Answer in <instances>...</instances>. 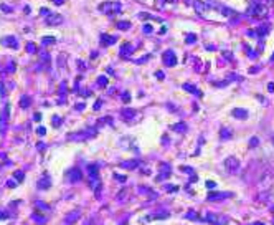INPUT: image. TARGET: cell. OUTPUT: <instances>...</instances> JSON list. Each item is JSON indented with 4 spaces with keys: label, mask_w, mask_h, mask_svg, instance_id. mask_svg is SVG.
Here are the masks:
<instances>
[{
    "label": "cell",
    "mask_w": 274,
    "mask_h": 225,
    "mask_svg": "<svg viewBox=\"0 0 274 225\" xmlns=\"http://www.w3.org/2000/svg\"><path fill=\"white\" fill-rule=\"evenodd\" d=\"M96 133H97L96 128H88V129L79 131V133H73L68 139L69 141H86V139H89V137H94Z\"/></svg>",
    "instance_id": "cell-1"
},
{
    "label": "cell",
    "mask_w": 274,
    "mask_h": 225,
    "mask_svg": "<svg viewBox=\"0 0 274 225\" xmlns=\"http://www.w3.org/2000/svg\"><path fill=\"white\" fill-rule=\"evenodd\" d=\"M122 5L119 2H104L99 5V12H103V13H108V15H114L117 13V12H121Z\"/></svg>",
    "instance_id": "cell-2"
},
{
    "label": "cell",
    "mask_w": 274,
    "mask_h": 225,
    "mask_svg": "<svg viewBox=\"0 0 274 225\" xmlns=\"http://www.w3.org/2000/svg\"><path fill=\"white\" fill-rule=\"evenodd\" d=\"M9 119H10V104H5L3 109L0 111V134H3L7 131Z\"/></svg>",
    "instance_id": "cell-3"
},
{
    "label": "cell",
    "mask_w": 274,
    "mask_h": 225,
    "mask_svg": "<svg viewBox=\"0 0 274 225\" xmlns=\"http://www.w3.org/2000/svg\"><path fill=\"white\" fill-rule=\"evenodd\" d=\"M248 13L253 15V17H259V18H263V17H266V15H268V9H266L264 5H261V3H253Z\"/></svg>",
    "instance_id": "cell-4"
},
{
    "label": "cell",
    "mask_w": 274,
    "mask_h": 225,
    "mask_svg": "<svg viewBox=\"0 0 274 225\" xmlns=\"http://www.w3.org/2000/svg\"><path fill=\"white\" fill-rule=\"evenodd\" d=\"M225 169L230 174H235L236 171L239 169V161L236 157H228L226 161H225Z\"/></svg>",
    "instance_id": "cell-5"
},
{
    "label": "cell",
    "mask_w": 274,
    "mask_h": 225,
    "mask_svg": "<svg viewBox=\"0 0 274 225\" xmlns=\"http://www.w3.org/2000/svg\"><path fill=\"white\" fill-rule=\"evenodd\" d=\"M66 179L69 182H79L81 179H83V172H81V169H78V167H73V169H69L66 172Z\"/></svg>",
    "instance_id": "cell-6"
},
{
    "label": "cell",
    "mask_w": 274,
    "mask_h": 225,
    "mask_svg": "<svg viewBox=\"0 0 274 225\" xmlns=\"http://www.w3.org/2000/svg\"><path fill=\"white\" fill-rule=\"evenodd\" d=\"M162 60H163V65H165V66H175V65H177V56H175V53L172 50H167L163 53Z\"/></svg>",
    "instance_id": "cell-7"
},
{
    "label": "cell",
    "mask_w": 274,
    "mask_h": 225,
    "mask_svg": "<svg viewBox=\"0 0 274 225\" xmlns=\"http://www.w3.org/2000/svg\"><path fill=\"white\" fill-rule=\"evenodd\" d=\"M63 23V17L60 13H50L46 15V25L50 27H56V25H61Z\"/></svg>",
    "instance_id": "cell-8"
},
{
    "label": "cell",
    "mask_w": 274,
    "mask_h": 225,
    "mask_svg": "<svg viewBox=\"0 0 274 225\" xmlns=\"http://www.w3.org/2000/svg\"><path fill=\"white\" fill-rule=\"evenodd\" d=\"M0 43H2L3 47H9V48H15V50H17V48H18V40L15 38L13 35L3 36V38L0 40Z\"/></svg>",
    "instance_id": "cell-9"
},
{
    "label": "cell",
    "mask_w": 274,
    "mask_h": 225,
    "mask_svg": "<svg viewBox=\"0 0 274 225\" xmlns=\"http://www.w3.org/2000/svg\"><path fill=\"white\" fill-rule=\"evenodd\" d=\"M228 197H231L230 192H210L208 197H206V200H210V202H216V200H220V199H228Z\"/></svg>",
    "instance_id": "cell-10"
},
{
    "label": "cell",
    "mask_w": 274,
    "mask_h": 225,
    "mask_svg": "<svg viewBox=\"0 0 274 225\" xmlns=\"http://www.w3.org/2000/svg\"><path fill=\"white\" fill-rule=\"evenodd\" d=\"M160 171H162V172L157 177V181H163L165 177H169V175L172 174V167L167 164V162H162V164H160Z\"/></svg>",
    "instance_id": "cell-11"
},
{
    "label": "cell",
    "mask_w": 274,
    "mask_h": 225,
    "mask_svg": "<svg viewBox=\"0 0 274 225\" xmlns=\"http://www.w3.org/2000/svg\"><path fill=\"white\" fill-rule=\"evenodd\" d=\"M50 186H51V179H50V175H48V174H43L42 179L38 181V189L46 190V189H50Z\"/></svg>",
    "instance_id": "cell-12"
},
{
    "label": "cell",
    "mask_w": 274,
    "mask_h": 225,
    "mask_svg": "<svg viewBox=\"0 0 274 225\" xmlns=\"http://www.w3.org/2000/svg\"><path fill=\"white\" fill-rule=\"evenodd\" d=\"M79 217H81V212H79V210H73V212H69V214L64 217L63 222H64V223H73V222H76Z\"/></svg>",
    "instance_id": "cell-13"
},
{
    "label": "cell",
    "mask_w": 274,
    "mask_h": 225,
    "mask_svg": "<svg viewBox=\"0 0 274 225\" xmlns=\"http://www.w3.org/2000/svg\"><path fill=\"white\" fill-rule=\"evenodd\" d=\"M116 42H117V38L112 35H101V45L103 47H109V45H114Z\"/></svg>",
    "instance_id": "cell-14"
},
{
    "label": "cell",
    "mask_w": 274,
    "mask_h": 225,
    "mask_svg": "<svg viewBox=\"0 0 274 225\" xmlns=\"http://www.w3.org/2000/svg\"><path fill=\"white\" fill-rule=\"evenodd\" d=\"M193 7H195V10H197L200 15H203V13L208 10V3H203L202 0H195V2H193Z\"/></svg>",
    "instance_id": "cell-15"
},
{
    "label": "cell",
    "mask_w": 274,
    "mask_h": 225,
    "mask_svg": "<svg viewBox=\"0 0 274 225\" xmlns=\"http://www.w3.org/2000/svg\"><path fill=\"white\" fill-rule=\"evenodd\" d=\"M203 220H205V222H211V223H225V222H226V219H223V217H216L213 214H208Z\"/></svg>",
    "instance_id": "cell-16"
},
{
    "label": "cell",
    "mask_w": 274,
    "mask_h": 225,
    "mask_svg": "<svg viewBox=\"0 0 274 225\" xmlns=\"http://www.w3.org/2000/svg\"><path fill=\"white\" fill-rule=\"evenodd\" d=\"M231 114L235 118H238V119H246V118H248V111H246V109H243V108H235L231 111Z\"/></svg>",
    "instance_id": "cell-17"
},
{
    "label": "cell",
    "mask_w": 274,
    "mask_h": 225,
    "mask_svg": "<svg viewBox=\"0 0 274 225\" xmlns=\"http://www.w3.org/2000/svg\"><path fill=\"white\" fill-rule=\"evenodd\" d=\"M132 51H134V47H132L130 43L122 45V47H121V55H122V56H129V55H132Z\"/></svg>",
    "instance_id": "cell-18"
},
{
    "label": "cell",
    "mask_w": 274,
    "mask_h": 225,
    "mask_svg": "<svg viewBox=\"0 0 274 225\" xmlns=\"http://www.w3.org/2000/svg\"><path fill=\"white\" fill-rule=\"evenodd\" d=\"M182 88L185 89V91H190V93H193L195 96H202V91H200L198 88H195L193 84H188V83H185V84H183Z\"/></svg>",
    "instance_id": "cell-19"
},
{
    "label": "cell",
    "mask_w": 274,
    "mask_h": 225,
    "mask_svg": "<svg viewBox=\"0 0 274 225\" xmlns=\"http://www.w3.org/2000/svg\"><path fill=\"white\" fill-rule=\"evenodd\" d=\"M170 129L175 131V133H185V131H187V124H185V122H177V124H172Z\"/></svg>",
    "instance_id": "cell-20"
},
{
    "label": "cell",
    "mask_w": 274,
    "mask_h": 225,
    "mask_svg": "<svg viewBox=\"0 0 274 225\" xmlns=\"http://www.w3.org/2000/svg\"><path fill=\"white\" fill-rule=\"evenodd\" d=\"M139 164H141V162H139L137 159H132V161H129V162H121V167H124V169H136Z\"/></svg>",
    "instance_id": "cell-21"
},
{
    "label": "cell",
    "mask_w": 274,
    "mask_h": 225,
    "mask_svg": "<svg viewBox=\"0 0 274 225\" xmlns=\"http://www.w3.org/2000/svg\"><path fill=\"white\" fill-rule=\"evenodd\" d=\"M88 172H89V177L91 179L97 177V164H89L88 166Z\"/></svg>",
    "instance_id": "cell-22"
},
{
    "label": "cell",
    "mask_w": 274,
    "mask_h": 225,
    "mask_svg": "<svg viewBox=\"0 0 274 225\" xmlns=\"http://www.w3.org/2000/svg\"><path fill=\"white\" fill-rule=\"evenodd\" d=\"M122 116H124L126 119H132V118L136 116V111H134V109L126 108V109H122Z\"/></svg>",
    "instance_id": "cell-23"
},
{
    "label": "cell",
    "mask_w": 274,
    "mask_h": 225,
    "mask_svg": "<svg viewBox=\"0 0 274 225\" xmlns=\"http://www.w3.org/2000/svg\"><path fill=\"white\" fill-rule=\"evenodd\" d=\"M117 28H119V30H129L130 22H127V20H121V22H117Z\"/></svg>",
    "instance_id": "cell-24"
},
{
    "label": "cell",
    "mask_w": 274,
    "mask_h": 225,
    "mask_svg": "<svg viewBox=\"0 0 274 225\" xmlns=\"http://www.w3.org/2000/svg\"><path fill=\"white\" fill-rule=\"evenodd\" d=\"M108 76H104V75H101V76H97V86H101V88H104V86H108Z\"/></svg>",
    "instance_id": "cell-25"
},
{
    "label": "cell",
    "mask_w": 274,
    "mask_h": 225,
    "mask_svg": "<svg viewBox=\"0 0 274 225\" xmlns=\"http://www.w3.org/2000/svg\"><path fill=\"white\" fill-rule=\"evenodd\" d=\"M30 103H31V99L28 96H22V99H20V106H22L23 109H27L28 106H30Z\"/></svg>",
    "instance_id": "cell-26"
},
{
    "label": "cell",
    "mask_w": 274,
    "mask_h": 225,
    "mask_svg": "<svg viewBox=\"0 0 274 225\" xmlns=\"http://www.w3.org/2000/svg\"><path fill=\"white\" fill-rule=\"evenodd\" d=\"M220 137H221V139H230V137H231V129L223 128L221 133H220Z\"/></svg>",
    "instance_id": "cell-27"
},
{
    "label": "cell",
    "mask_w": 274,
    "mask_h": 225,
    "mask_svg": "<svg viewBox=\"0 0 274 225\" xmlns=\"http://www.w3.org/2000/svg\"><path fill=\"white\" fill-rule=\"evenodd\" d=\"M55 42H56L55 36H43V38H42V43H43V45H51V43H55Z\"/></svg>",
    "instance_id": "cell-28"
},
{
    "label": "cell",
    "mask_w": 274,
    "mask_h": 225,
    "mask_svg": "<svg viewBox=\"0 0 274 225\" xmlns=\"http://www.w3.org/2000/svg\"><path fill=\"white\" fill-rule=\"evenodd\" d=\"M51 124L55 126V128H60L61 126V118L60 116H53L51 118Z\"/></svg>",
    "instance_id": "cell-29"
},
{
    "label": "cell",
    "mask_w": 274,
    "mask_h": 225,
    "mask_svg": "<svg viewBox=\"0 0 274 225\" xmlns=\"http://www.w3.org/2000/svg\"><path fill=\"white\" fill-rule=\"evenodd\" d=\"M27 51L28 53H36V51H38V48H36L35 43H27Z\"/></svg>",
    "instance_id": "cell-30"
},
{
    "label": "cell",
    "mask_w": 274,
    "mask_h": 225,
    "mask_svg": "<svg viewBox=\"0 0 274 225\" xmlns=\"http://www.w3.org/2000/svg\"><path fill=\"white\" fill-rule=\"evenodd\" d=\"M268 32H269V25H264V27L258 28V35H266Z\"/></svg>",
    "instance_id": "cell-31"
},
{
    "label": "cell",
    "mask_w": 274,
    "mask_h": 225,
    "mask_svg": "<svg viewBox=\"0 0 274 225\" xmlns=\"http://www.w3.org/2000/svg\"><path fill=\"white\" fill-rule=\"evenodd\" d=\"M64 89H66V83H64V81H61V84H60V89H58V93H60V96H61V98L64 96Z\"/></svg>",
    "instance_id": "cell-32"
},
{
    "label": "cell",
    "mask_w": 274,
    "mask_h": 225,
    "mask_svg": "<svg viewBox=\"0 0 274 225\" xmlns=\"http://www.w3.org/2000/svg\"><path fill=\"white\" fill-rule=\"evenodd\" d=\"M195 40H197V35H193V33H188V35H187V38H185V42H187V43H193Z\"/></svg>",
    "instance_id": "cell-33"
},
{
    "label": "cell",
    "mask_w": 274,
    "mask_h": 225,
    "mask_svg": "<svg viewBox=\"0 0 274 225\" xmlns=\"http://www.w3.org/2000/svg\"><path fill=\"white\" fill-rule=\"evenodd\" d=\"M142 30H144V33H152V25H150V23H145L144 27H142Z\"/></svg>",
    "instance_id": "cell-34"
},
{
    "label": "cell",
    "mask_w": 274,
    "mask_h": 225,
    "mask_svg": "<svg viewBox=\"0 0 274 225\" xmlns=\"http://www.w3.org/2000/svg\"><path fill=\"white\" fill-rule=\"evenodd\" d=\"M15 66H17V65H15V61H9V65H7V71H9V73L15 71Z\"/></svg>",
    "instance_id": "cell-35"
},
{
    "label": "cell",
    "mask_w": 274,
    "mask_h": 225,
    "mask_svg": "<svg viewBox=\"0 0 274 225\" xmlns=\"http://www.w3.org/2000/svg\"><path fill=\"white\" fill-rule=\"evenodd\" d=\"M7 95V89H5V84H3V81H0V98H3Z\"/></svg>",
    "instance_id": "cell-36"
},
{
    "label": "cell",
    "mask_w": 274,
    "mask_h": 225,
    "mask_svg": "<svg viewBox=\"0 0 274 225\" xmlns=\"http://www.w3.org/2000/svg\"><path fill=\"white\" fill-rule=\"evenodd\" d=\"M165 190H167V192H177L178 189H177V186H170V184H167V186H165Z\"/></svg>",
    "instance_id": "cell-37"
},
{
    "label": "cell",
    "mask_w": 274,
    "mask_h": 225,
    "mask_svg": "<svg viewBox=\"0 0 274 225\" xmlns=\"http://www.w3.org/2000/svg\"><path fill=\"white\" fill-rule=\"evenodd\" d=\"M15 179H17L18 182L23 181V172H22V171H17V172H15Z\"/></svg>",
    "instance_id": "cell-38"
},
{
    "label": "cell",
    "mask_w": 274,
    "mask_h": 225,
    "mask_svg": "<svg viewBox=\"0 0 274 225\" xmlns=\"http://www.w3.org/2000/svg\"><path fill=\"white\" fill-rule=\"evenodd\" d=\"M122 101H124V103H129V101H130V95H129L127 91L122 93Z\"/></svg>",
    "instance_id": "cell-39"
},
{
    "label": "cell",
    "mask_w": 274,
    "mask_h": 225,
    "mask_svg": "<svg viewBox=\"0 0 274 225\" xmlns=\"http://www.w3.org/2000/svg\"><path fill=\"white\" fill-rule=\"evenodd\" d=\"M45 133H46V129H45L43 126H40V128L36 129V134H38V136H45Z\"/></svg>",
    "instance_id": "cell-40"
},
{
    "label": "cell",
    "mask_w": 274,
    "mask_h": 225,
    "mask_svg": "<svg viewBox=\"0 0 274 225\" xmlns=\"http://www.w3.org/2000/svg\"><path fill=\"white\" fill-rule=\"evenodd\" d=\"M101 106H103V101H101V99H97V101H96V104H94V108H93V109H94V111H99V109H101Z\"/></svg>",
    "instance_id": "cell-41"
},
{
    "label": "cell",
    "mask_w": 274,
    "mask_h": 225,
    "mask_svg": "<svg viewBox=\"0 0 274 225\" xmlns=\"http://www.w3.org/2000/svg\"><path fill=\"white\" fill-rule=\"evenodd\" d=\"M256 146H258V139H256V137H253L251 141H249V147H251V149H254Z\"/></svg>",
    "instance_id": "cell-42"
},
{
    "label": "cell",
    "mask_w": 274,
    "mask_h": 225,
    "mask_svg": "<svg viewBox=\"0 0 274 225\" xmlns=\"http://www.w3.org/2000/svg\"><path fill=\"white\" fill-rule=\"evenodd\" d=\"M78 66H79V69H86V65H84V61H81V60H78Z\"/></svg>",
    "instance_id": "cell-43"
},
{
    "label": "cell",
    "mask_w": 274,
    "mask_h": 225,
    "mask_svg": "<svg viewBox=\"0 0 274 225\" xmlns=\"http://www.w3.org/2000/svg\"><path fill=\"white\" fill-rule=\"evenodd\" d=\"M42 55V60L43 61H50V56H48V53H40Z\"/></svg>",
    "instance_id": "cell-44"
},
{
    "label": "cell",
    "mask_w": 274,
    "mask_h": 225,
    "mask_svg": "<svg viewBox=\"0 0 274 225\" xmlns=\"http://www.w3.org/2000/svg\"><path fill=\"white\" fill-rule=\"evenodd\" d=\"M206 187H208V189H215V187H216V184H215V182H211V181H208V182H206Z\"/></svg>",
    "instance_id": "cell-45"
},
{
    "label": "cell",
    "mask_w": 274,
    "mask_h": 225,
    "mask_svg": "<svg viewBox=\"0 0 274 225\" xmlns=\"http://www.w3.org/2000/svg\"><path fill=\"white\" fill-rule=\"evenodd\" d=\"M76 109H78V111H83V109H84V103H78V104H76Z\"/></svg>",
    "instance_id": "cell-46"
},
{
    "label": "cell",
    "mask_w": 274,
    "mask_h": 225,
    "mask_svg": "<svg viewBox=\"0 0 274 225\" xmlns=\"http://www.w3.org/2000/svg\"><path fill=\"white\" fill-rule=\"evenodd\" d=\"M40 13H43V15H50L51 12L48 10V9H42V10H40Z\"/></svg>",
    "instance_id": "cell-47"
},
{
    "label": "cell",
    "mask_w": 274,
    "mask_h": 225,
    "mask_svg": "<svg viewBox=\"0 0 274 225\" xmlns=\"http://www.w3.org/2000/svg\"><path fill=\"white\" fill-rule=\"evenodd\" d=\"M7 217H9V215H7L5 210H0V219H7Z\"/></svg>",
    "instance_id": "cell-48"
},
{
    "label": "cell",
    "mask_w": 274,
    "mask_h": 225,
    "mask_svg": "<svg viewBox=\"0 0 274 225\" xmlns=\"http://www.w3.org/2000/svg\"><path fill=\"white\" fill-rule=\"evenodd\" d=\"M155 76H157L159 80H163V73L162 71H157V73H155Z\"/></svg>",
    "instance_id": "cell-49"
},
{
    "label": "cell",
    "mask_w": 274,
    "mask_h": 225,
    "mask_svg": "<svg viewBox=\"0 0 274 225\" xmlns=\"http://www.w3.org/2000/svg\"><path fill=\"white\" fill-rule=\"evenodd\" d=\"M7 186H9V187H15V186H17V182H15V181H9V182H7Z\"/></svg>",
    "instance_id": "cell-50"
},
{
    "label": "cell",
    "mask_w": 274,
    "mask_h": 225,
    "mask_svg": "<svg viewBox=\"0 0 274 225\" xmlns=\"http://www.w3.org/2000/svg\"><path fill=\"white\" fill-rule=\"evenodd\" d=\"M36 147H38V151H43V149H45V144H43V142H38V144H36Z\"/></svg>",
    "instance_id": "cell-51"
},
{
    "label": "cell",
    "mask_w": 274,
    "mask_h": 225,
    "mask_svg": "<svg viewBox=\"0 0 274 225\" xmlns=\"http://www.w3.org/2000/svg\"><path fill=\"white\" fill-rule=\"evenodd\" d=\"M33 118H35V121H40V119H42V114H40V113H35Z\"/></svg>",
    "instance_id": "cell-52"
},
{
    "label": "cell",
    "mask_w": 274,
    "mask_h": 225,
    "mask_svg": "<svg viewBox=\"0 0 274 225\" xmlns=\"http://www.w3.org/2000/svg\"><path fill=\"white\" fill-rule=\"evenodd\" d=\"M0 9H2V10H5V12H10V10H12L10 7H7V5H0Z\"/></svg>",
    "instance_id": "cell-53"
},
{
    "label": "cell",
    "mask_w": 274,
    "mask_h": 225,
    "mask_svg": "<svg viewBox=\"0 0 274 225\" xmlns=\"http://www.w3.org/2000/svg\"><path fill=\"white\" fill-rule=\"evenodd\" d=\"M268 91H274V83H269V84H268Z\"/></svg>",
    "instance_id": "cell-54"
},
{
    "label": "cell",
    "mask_w": 274,
    "mask_h": 225,
    "mask_svg": "<svg viewBox=\"0 0 274 225\" xmlns=\"http://www.w3.org/2000/svg\"><path fill=\"white\" fill-rule=\"evenodd\" d=\"M114 177H116V179H119L121 182H124V181H126V177H124V175H114Z\"/></svg>",
    "instance_id": "cell-55"
},
{
    "label": "cell",
    "mask_w": 274,
    "mask_h": 225,
    "mask_svg": "<svg viewBox=\"0 0 274 225\" xmlns=\"http://www.w3.org/2000/svg\"><path fill=\"white\" fill-rule=\"evenodd\" d=\"M97 56V51H91V58H96Z\"/></svg>",
    "instance_id": "cell-56"
},
{
    "label": "cell",
    "mask_w": 274,
    "mask_h": 225,
    "mask_svg": "<svg viewBox=\"0 0 274 225\" xmlns=\"http://www.w3.org/2000/svg\"><path fill=\"white\" fill-rule=\"evenodd\" d=\"M53 2H55L56 5H61V3H63V0H53Z\"/></svg>",
    "instance_id": "cell-57"
},
{
    "label": "cell",
    "mask_w": 274,
    "mask_h": 225,
    "mask_svg": "<svg viewBox=\"0 0 274 225\" xmlns=\"http://www.w3.org/2000/svg\"><path fill=\"white\" fill-rule=\"evenodd\" d=\"M271 61H274V53H272V56H271Z\"/></svg>",
    "instance_id": "cell-58"
}]
</instances>
